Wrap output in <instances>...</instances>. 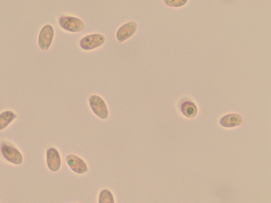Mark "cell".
<instances>
[{"mask_svg":"<svg viewBox=\"0 0 271 203\" xmlns=\"http://www.w3.org/2000/svg\"><path fill=\"white\" fill-rule=\"evenodd\" d=\"M105 41V37L100 34H93L81 39L80 46L84 50H90L97 48Z\"/></svg>","mask_w":271,"mask_h":203,"instance_id":"5","label":"cell"},{"mask_svg":"<svg viewBox=\"0 0 271 203\" xmlns=\"http://www.w3.org/2000/svg\"><path fill=\"white\" fill-rule=\"evenodd\" d=\"M66 161L71 170L77 174H84L88 171V167L86 162L80 157L70 154L66 157Z\"/></svg>","mask_w":271,"mask_h":203,"instance_id":"6","label":"cell"},{"mask_svg":"<svg viewBox=\"0 0 271 203\" xmlns=\"http://www.w3.org/2000/svg\"><path fill=\"white\" fill-rule=\"evenodd\" d=\"M137 25L134 21L122 26L117 32L116 38L120 42L122 43L132 37L136 31Z\"/></svg>","mask_w":271,"mask_h":203,"instance_id":"8","label":"cell"},{"mask_svg":"<svg viewBox=\"0 0 271 203\" xmlns=\"http://www.w3.org/2000/svg\"><path fill=\"white\" fill-rule=\"evenodd\" d=\"M54 36L53 27L50 25L44 26L39 33L38 45L43 50H48L51 46Z\"/></svg>","mask_w":271,"mask_h":203,"instance_id":"4","label":"cell"},{"mask_svg":"<svg viewBox=\"0 0 271 203\" xmlns=\"http://www.w3.org/2000/svg\"><path fill=\"white\" fill-rule=\"evenodd\" d=\"M59 23L64 30L73 33L81 32L85 27L83 21L74 16H61Z\"/></svg>","mask_w":271,"mask_h":203,"instance_id":"3","label":"cell"},{"mask_svg":"<svg viewBox=\"0 0 271 203\" xmlns=\"http://www.w3.org/2000/svg\"><path fill=\"white\" fill-rule=\"evenodd\" d=\"M16 118V115L11 111H5L0 114V131L7 127Z\"/></svg>","mask_w":271,"mask_h":203,"instance_id":"11","label":"cell"},{"mask_svg":"<svg viewBox=\"0 0 271 203\" xmlns=\"http://www.w3.org/2000/svg\"><path fill=\"white\" fill-rule=\"evenodd\" d=\"M168 6L179 7L183 6L187 3V0H168V1H164Z\"/></svg>","mask_w":271,"mask_h":203,"instance_id":"13","label":"cell"},{"mask_svg":"<svg viewBox=\"0 0 271 203\" xmlns=\"http://www.w3.org/2000/svg\"><path fill=\"white\" fill-rule=\"evenodd\" d=\"M0 152L4 159L13 164L19 165L23 162V157L21 152L14 145L7 141H2L0 143Z\"/></svg>","mask_w":271,"mask_h":203,"instance_id":"1","label":"cell"},{"mask_svg":"<svg viewBox=\"0 0 271 203\" xmlns=\"http://www.w3.org/2000/svg\"><path fill=\"white\" fill-rule=\"evenodd\" d=\"M98 203H115L114 195L108 189L101 191L99 195Z\"/></svg>","mask_w":271,"mask_h":203,"instance_id":"12","label":"cell"},{"mask_svg":"<svg viewBox=\"0 0 271 203\" xmlns=\"http://www.w3.org/2000/svg\"><path fill=\"white\" fill-rule=\"evenodd\" d=\"M46 163L50 171L57 172L61 165V157L59 151L54 148H49L46 152Z\"/></svg>","mask_w":271,"mask_h":203,"instance_id":"7","label":"cell"},{"mask_svg":"<svg viewBox=\"0 0 271 203\" xmlns=\"http://www.w3.org/2000/svg\"><path fill=\"white\" fill-rule=\"evenodd\" d=\"M181 110L184 116L188 118H195L197 114V107L191 101H184L181 106Z\"/></svg>","mask_w":271,"mask_h":203,"instance_id":"10","label":"cell"},{"mask_svg":"<svg viewBox=\"0 0 271 203\" xmlns=\"http://www.w3.org/2000/svg\"><path fill=\"white\" fill-rule=\"evenodd\" d=\"M243 122L242 117L238 114H231L224 116L220 120V123L223 127L232 128L239 126Z\"/></svg>","mask_w":271,"mask_h":203,"instance_id":"9","label":"cell"},{"mask_svg":"<svg viewBox=\"0 0 271 203\" xmlns=\"http://www.w3.org/2000/svg\"><path fill=\"white\" fill-rule=\"evenodd\" d=\"M90 108L94 114L101 120L109 116V110L104 100L97 95L90 96L89 99Z\"/></svg>","mask_w":271,"mask_h":203,"instance_id":"2","label":"cell"}]
</instances>
